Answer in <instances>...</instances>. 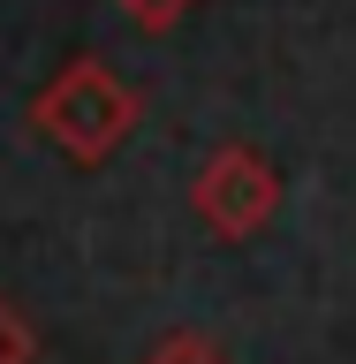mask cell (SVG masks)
<instances>
[{"mask_svg": "<svg viewBox=\"0 0 356 364\" xmlns=\"http://www.w3.org/2000/svg\"><path fill=\"white\" fill-rule=\"evenodd\" d=\"M0 364H31V334L8 318V304H0Z\"/></svg>", "mask_w": 356, "mask_h": 364, "instance_id": "cell-2", "label": "cell"}, {"mask_svg": "<svg viewBox=\"0 0 356 364\" xmlns=\"http://www.w3.org/2000/svg\"><path fill=\"white\" fill-rule=\"evenodd\" d=\"M152 364H227V357L212 349V341H190V334H182V341H167V349H159Z\"/></svg>", "mask_w": 356, "mask_h": 364, "instance_id": "cell-1", "label": "cell"}]
</instances>
